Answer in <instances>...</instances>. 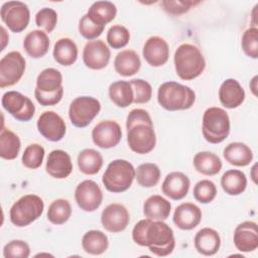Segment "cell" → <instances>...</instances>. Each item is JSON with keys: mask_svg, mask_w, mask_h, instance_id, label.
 <instances>
[{"mask_svg": "<svg viewBox=\"0 0 258 258\" xmlns=\"http://www.w3.org/2000/svg\"><path fill=\"white\" fill-rule=\"evenodd\" d=\"M62 88V75L53 68L42 70L36 79V88L34 91L41 94H52Z\"/></svg>", "mask_w": 258, "mask_h": 258, "instance_id": "cell-29", "label": "cell"}, {"mask_svg": "<svg viewBox=\"0 0 258 258\" xmlns=\"http://www.w3.org/2000/svg\"><path fill=\"white\" fill-rule=\"evenodd\" d=\"M219 100L227 109H235L245 100V91L235 79L225 80L219 89Z\"/></svg>", "mask_w": 258, "mask_h": 258, "instance_id": "cell-22", "label": "cell"}, {"mask_svg": "<svg viewBox=\"0 0 258 258\" xmlns=\"http://www.w3.org/2000/svg\"><path fill=\"white\" fill-rule=\"evenodd\" d=\"M110 100L120 108H126L134 101V92L132 86L126 81H117L109 87Z\"/></svg>", "mask_w": 258, "mask_h": 258, "instance_id": "cell-34", "label": "cell"}, {"mask_svg": "<svg viewBox=\"0 0 258 258\" xmlns=\"http://www.w3.org/2000/svg\"><path fill=\"white\" fill-rule=\"evenodd\" d=\"M101 103L94 97H77L70 105L69 117L72 124L79 128L87 127L100 113Z\"/></svg>", "mask_w": 258, "mask_h": 258, "instance_id": "cell-7", "label": "cell"}, {"mask_svg": "<svg viewBox=\"0 0 258 258\" xmlns=\"http://www.w3.org/2000/svg\"><path fill=\"white\" fill-rule=\"evenodd\" d=\"M52 54L56 62L69 67L75 63L78 58V46L73 39L62 37L54 43Z\"/></svg>", "mask_w": 258, "mask_h": 258, "instance_id": "cell-28", "label": "cell"}, {"mask_svg": "<svg viewBox=\"0 0 258 258\" xmlns=\"http://www.w3.org/2000/svg\"><path fill=\"white\" fill-rule=\"evenodd\" d=\"M136 123H148L153 124L149 113L144 109H133L129 112L126 120V128Z\"/></svg>", "mask_w": 258, "mask_h": 258, "instance_id": "cell-48", "label": "cell"}, {"mask_svg": "<svg viewBox=\"0 0 258 258\" xmlns=\"http://www.w3.org/2000/svg\"><path fill=\"white\" fill-rule=\"evenodd\" d=\"M72 215V206L66 199L54 200L48 207L47 220L53 225H62Z\"/></svg>", "mask_w": 258, "mask_h": 258, "instance_id": "cell-37", "label": "cell"}, {"mask_svg": "<svg viewBox=\"0 0 258 258\" xmlns=\"http://www.w3.org/2000/svg\"><path fill=\"white\" fill-rule=\"evenodd\" d=\"M45 170L53 178H67L73 171V162L70 154L61 149L50 151L45 163Z\"/></svg>", "mask_w": 258, "mask_h": 258, "instance_id": "cell-19", "label": "cell"}, {"mask_svg": "<svg viewBox=\"0 0 258 258\" xmlns=\"http://www.w3.org/2000/svg\"><path fill=\"white\" fill-rule=\"evenodd\" d=\"M75 200L81 210L94 212L103 202V192L96 181L86 179L77 185L75 189Z\"/></svg>", "mask_w": 258, "mask_h": 258, "instance_id": "cell-12", "label": "cell"}, {"mask_svg": "<svg viewBox=\"0 0 258 258\" xmlns=\"http://www.w3.org/2000/svg\"><path fill=\"white\" fill-rule=\"evenodd\" d=\"M2 107L16 120L27 122L34 116L35 106L32 101L17 91H8L1 99Z\"/></svg>", "mask_w": 258, "mask_h": 258, "instance_id": "cell-11", "label": "cell"}, {"mask_svg": "<svg viewBox=\"0 0 258 258\" xmlns=\"http://www.w3.org/2000/svg\"><path fill=\"white\" fill-rule=\"evenodd\" d=\"M196 250L205 256L215 255L221 247V238L219 233L212 228H203L195 236Z\"/></svg>", "mask_w": 258, "mask_h": 258, "instance_id": "cell-23", "label": "cell"}, {"mask_svg": "<svg viewBox=\"0 0 258 258\" xmlns=\"http://www.w3.org/2000/svg\"><path fill=\"white\" fill-rule=\"evenodd\" d=\"M78 166L84 174H96L103 166V156L93 148L83 149L78 155Z\"/></svg>", "mask_w": 258, "mask_h": 258, "instance_id": "cell-35", "label": "cell"}, {"mask_svg": "<svg viewBox=\"0 0 258 258\" xmlns=\"http://www.w3.org/2000/svg\"><path fill=\"white\" fill-rule=\"evenodd\" d=\"M23 47L26 53L32 58L44 56L49 48V38L46 32L35 29L26 34L23 40Z\"/></svg>", "mask_w": 258, "mask_h": 258, "instance_id": "cell-24", "label": "cell"}, {"mask_svg": "<svg viewBox=\"0 0 258 258\" xmlns=\"http://www.w3.org/2000/svg\"><path fill=\"white\" fill-rule=\"evenodd\" d=\"M117 14L116 5L110 1L94 2L88 9L87 16L97 25L105 26L115 19Z\"/></svg>", "mask_w": 258, "mask_h": 258, "instance_id": "cell-30", "label": "cell"}, {"mask_svg": "<svg viewBox=\"0 0 258 258\" xmlns=\"http://www.w3.org/2000/svg\"><path fill=\"white\" fill-rule=\"evenodd\" d=\"M134 92L135 104H145L151 100L152 88L151 85L142 79H133L129 82Z\"/></svg>", "mask_w": 258, "mask_h": 258, "instance_id": "cell-43", "label": "cell"}, {"mask_svg": "<svg viewBox=\"0 0 258 258\" xmlns=\"http://www.w3.org/2000/svg\"><path fill=\"white\" fill-rule=\"evenodd\" d=\"M171 204L159 195L147 198L143 204V214L146 218L154 221H164L169 217Z\"/></svg>", "mask_w": 258, "mask_h": 258, "instance_id": "cell-27", "label": "cell"}, {"mask_svg": "<svg viewBox=\"0 0 258 258\" xmlns=\"http://www.w3.org/2000/svg\"><path fill=\"white\" fill-rule=\"evenodd\" d=\"M127 143L129 148L137 154L152 151L156 144L153 124L136 123L127 128Z\"/></svg>", "mask_w": 258, "mask_h": 258, "instance_id": "cell-8", "label": "cell"}, {"mask_svg": "<svg viewBox=\"0 0 258 258\" xmlns=\"http://www.w3.org/2000/svg\"><path fill=\"white\" fill-rule=\"evenodd\" d=\"M111 51L108 45L101 39L89 40L83 49V60L91 70H102L110 61Z\"/></svg>", "mask_w": 258, "mask_h": 258, "instance_id": "cell-15", "label": "cell"}, {"mask_svg": "<svg viewBox=\"0 0 258 258\" xmlns=\"http://www.w3.org/2000/svg\"><path fill=\"white\" fill-rule=\"evenodd\" d=\"M105 26H100L94 23L87 14L83 15L79 21V31L80 34L89 40H94L99 37L104 31Z\"/></svg>", "mask_w": 258, "mask_h": 258, "instance_id": "cell-46", "label": "cell"}, {"mask_svg": "<svg viewBox=\"0 0 258 258\" xmlns=\"http://www.w3.org/2000/svg\"><path fill=\"white\" fill-rule=\"evenodd\" d=\"M230 118L226 110L219 107L208 108L202 121V133L204 138L213 144L223 142L230 133Z\"/></svg>", "mask_w": 258, "mask_h": 258, "instance_id": "cell-5", "label": "cell"}, {"mask_svg": "<svg viewBox=\"0 0 258 258\" xmlns=\"http://www.w3.org/2000/svg\"><path fill=\"white\" fill-rule=\"evenodd\" d=\"M30 255V247L23 240H12L3 248L5 258H27Z\"/></svg>", "mask_w": 258, "mask_h": 258, "instance_id": "cell-45", "label": "cell"}, {"mask_svg": "<svg viewBox=\"0 0 258 258\" xmlns=\"http://www.w3.org/2000/svg\"><path fill=\"white\" fill-rule=\"evenodd\" d=\"M241 45L244 53L251 57H258V28L250 27L245 30L242 35Z\"/></svg>", "mask_w": 258, "mask_h": 258, "instance_id": "cell-42", "label": "cell"}, {"mask_svg": "<svg viewBox=\"0 0 258 258\" xmlns=\"http://www.w3.org/2000/svg\"><path fill=\"white\" fill-rule=\"evenodd\" d=\"M256 84H257V76H255V77L252 79V81L250 82V88H251V90H252L254 96H257V92H256L257 86H256Z\"/></svg>", "mask_w": 258, "mask_h": 258, "instance_id": "cell-51", "label": "cell"}, {"mask_svg": "<svg viewBox=\"0 0 258 258\" xmlns=\"http://www.w3.org/2000/svg\"><path fill=\"white\" fill-rule=\"evenodd\" d=\"M130 221L128 210L121 204L113 203L108 205L101 214V223L103 228L111 233H120L124 231Z\"/></svg>", "mask_w": 258, "mask_h": 258, "instance_id": "cell-16", "label": "cell"}, {"mask_svg": "<svg viewBox=\"0 0 258 258\" xmlns=\"http://www.w3.org/2000/svg\"><path fill=\"white\" fill-rule=\"evenodd\" d=\"M21 142L17 134L9 129H2L0 134V156L6 160H13L18 156Z\"/></svg>", "mask_w": 258, "mask_h": 258, "instance_id": "cell-36", "label": "cell"}, {"mask_svg": "<svg viewBox=\"0 0 258 258\" xmlns=\"http://www.w3.org/2000/svg\"><path fill=\"white\" fill-rule=\"evenodd\" d=\"M121 127L114 120L101 121L92 130L93 142L103 149L115 147L121 141Z\"/></svg>", "mask_w": 258, "mask_h": 258, "instance_id": "cell-13", "label": "cell"}, {"mask_svg": "<svg viewBox=\"0 0 258 258\" xmlns=\"http://www.w3.org/2000/svg\"><path fill=\"white\" fill-rule=\"evenodd\" d=\"M226 161L234 166H247L253 160L252 149L243 142L229 143L223 150Z\"/></svg>", "mask_w": 258, "mask_h": 258, "instance_id": "cell-25", "label": "cell"}, {"mask_svg": "<svg viewBox=\"0 0 258 258\" xmlns=\"http://www.w3.org/2000/svg\"><path fill=\"white\" fill-rule=\"evenodd\" d=\"M84 251L92 255H101L109 247V240L105 233L100 230H90L82 238Z\"/></svg>", "mask_w": 258, "mask_h": 258, "instance_id": "cell-33", "label": "cell"}, {"mask_svg": "<svg viewBox=\"0 0 258 258\" xmlns=\"http://www.w3.org/2000/svg\"><path fill=\"white\" fill-rule=\"evenodd\" d=\"M135 175L136 169L131 162L125 159H115L108 164L102 176V182L111 192H123L132 185Z\"/></svg>", "mask_w": 258, "mask_h": 258, "instance_id": "cell-4", "label": "cell"}, {"mask_svg": "<svg viewBox=\"0 0 258 258\" xmlns=\"http://www.w3.org/2000/svg\"><path fill=\"white\" fill-rule=\"evenodd\" d=\"M141 67V60L138 53L132 49H124L117 53L114 59V68L118 75L122 77H131L138 73Z\"/></svg>", "mask_w": 258, "mask_h": 258, "instance_id": "cell-26", "label": "cell"}, {"mask_svg": "<svg viewBox=\"0 0 258 258\" xmlns=\"http://www.w3.org/2000/svg\"><path fill=\"white\" fill-rule=\"evenodd\" d=\"M256 167H257V164H254V166L252 167V179H253V181L255 182V183H257V179H256V173H255V171H256Z\"/></svg>", "mask_w": 258, "mask_h": 258, "instance_id": "cell-52", "label": "cell"}, {"mask_svg": "<svg viewBox=\"0 0 258 258\" xmlns=\"http://www.w3.org/2000/svg\"><path fill=\"white\" fill-rule=\"evenodd\" d=\"M57 13L48 7L41 8L35 15V23L38 27L44 29L46 32L50 33L56 26Z\"/></svg>", "mask_w": 258, "mask_h": 258, "instance_id": "cell-44", "label": "cell"}, {"mask_svg": "<svg viewBox=\"0 0 258 258\" xmlns=\"http://www.w3.org/2000/svg\"><path fill=\"white\" fill-rule=\"evenodd\" d=\"M1 31H2V47H1V50H3L8 42V39H9V36L7 35L6 33V30L3 26H1Z\"/></svg>", "mask_w": 258, "mask_h": 258, "instance_id": "cell-50", "label": "cell"}, {"mask_svg": "<svg viewBox=\"0 0 258 258\" xmlns=\"http://www.w3.org/2000/svg\"><path fill=\"white\" fill-rule=\"evenodd\" d=\"M142 54L151 67H161L169 57V46L166 40L160 36H150L144 43Z\"/></svg>", "mask_w": 258, "mask_h": 258, "instance_id": "cell-17", "label": "cell"}, {"mask_svg": "<svg viewBox=\"0 0 258 258\" xmlns=\"http://www.w3.org/2000/svg\"><path fill=\"white\" fill-rule=\"evenodd\" d=\"M160 169L155 163H142L136 169L135 178L142 187L155 186L160 179Z\"/></svg>", "mask_w": 258, "mask_h": 258, "instance_id": "cell-38", "label": "cell"}, {"mask_svg": "<svg viewBox=\"0 0 258 258\" xmlns=\"http://www.w3.org/2000/svg\"><path fill=\"white\" fill-rule=\"evenodd\" d=\"M44 203L36 195H25L11 207L10 221L16 227H26L37 220L43 213Z\"/></svg>", "mask_w": 258, "mask_h": 258, "instance_id": "cell-6", "label": "cell"}, {"mask_svg": "<svg viewBox=\"0 0 258 258\" xmlns=\"http://www.w3.org/2000/svg\"><path fill=\"white\" fill-rule=\"evenodd\" d=\"M201 209L192 203H182L173 213V223L180 230H192L202 221Z\"/></svg>", "mask_w": 258, "mask_h": 258, "instance_id": "cell-21", "label": "cell"}, {"mask_svg": "<svg viewBox=\"0 0 258 258\" xmlns=\"http://www.w3.org/2000/svg\"><path fill=\"white\" fill-rule=\"evenodd\" d=\"M62 95H63V87L52 94H41L39 92L34 91V97L36 101L42 106L56 105L61 100Z\"/></svg>", "mask_w": 258, "mask_h": 258, "instance_id": "cell-49", "label": "cell"}, {"mask_svg": "<svg viewBox=\"0 0 258 258\" xmlns=\"http://www.w3.org/2000/svg\"><path fill=\"white\" fill-rule=\"evenodd\" d=\"M37 130L47 140L57 142L61 140L67 132L63 119L54 111H45L37 119Z\"/></svg>", "mask_w": 258, "mask_h": 258, "instance_id": "cell-14", "label": "cell"}, {"mask_svg": "<svg viewBox=\"0 0 258 258\" xmlns=\"http://www.w3.org/2000/svg\"><path fill=\"white\" fill-rule=\"evenodd\" d=\"M194 198L201 204H209L214 201L217 196L216 184L210 179H202L198 181L192 190Z\"/></svg>", "mask_w": 258, "mask_h": 258, "instance_id": "cell-41", "label": "cell"}, {"mask_svg": "<svg viewBox=\"0 0 258 258\" xmlns=\"http://www.w3.org/2000/svg\"><path fill=\"white\" fill-rule=\"evenodd\" d=\"M221 186L229 196H239L247 187V177L239 169H229L221 177Z\"/></svg>", "mask_w": 258, "mask_h": 258, "instance_id": "cell-32", "label": "cell"}, {"mask_svg": "<svg viewBox=\"0 0 258 258\" xmlns=\"http://www.w3.org/2000/svg\"><path fill=\"white\" fill-rule=\"evenodd\" d=\"M234 244L240 252H253L258 248L257 224L252 221H245L239 224L233 236Z\"/></svg>", "mask_w": 258, "mask_h": 258, "instance_id": "cell-18", "label": "cell"}, {"mask_svg": "<svg viewBox=\"0 0 258 258\" xmlns=\"http://www.w3.org/2000/svg\"><path fill=\"white\" fill-rule=\"evenodd\" d=\"M173 61L176 75L184 81L198 78L206 68V60L202 51L190 43H182L176 48Z\"/></svg>", "mask_w": 258, "mask_h": 258, "instance_id": "cell-2", "label": "cell"}, {"mask_svg": "<svg viewBox=\"0 0 258 258\" xmlns=\"http://www.w3.org/2000/svg\"><path fill=\"white\" fill-rule=\"evenodd\" d=\"M189 185V178L183 172L172 171L165 176L161 184V190L169 199L179 201L186 197Z\"/></svg>", "mask_w": 258, "mask_h": 258, "instance_id": "cell-20", "label": "cell"}, {"mask_svg": "<svg viewBox=\"0 0 258 258\" xmlns=\"http://www.w3.org/2000/svg\"><path fill=\"white\" fill-rule=\"evenodd\" d=\"M44 153V148L41 145L29 144L22 154V164L29 169H36L42 164Z\"/></svg>", "mask_w": 258, "mask_h": 258, "instance_id": "cell-39", "label": "cell"}, {"mask_svg": "<svg viewBox=\"0 0 258 258\" xmlns=\"http://www.w3.org/2000/svg\"><path fill=\"white\" fill-rule=\"evenodd\" d=\"M200 1H170V0H164L161 1V6L163 9L172 15H180L185 12H187L191 7H195L196 5L200 4Z\"/></svg>", "mask_w": 258, "mask_h": 258, "instance_id": "cell-47", "label": "cell"}, {"mask_svg": "<svg viewBox=\"0 0 258 258\" xmlns=\"http://www.w3.org/2000/svg\"><path fill=\"white\" fill-rule=\"evenodd\" d=\"M1 19L15 33L23 31L29 24L30 12L28 6L21 1H8L1 6Z\"/></svg>", "mask_w": 258, "mask_h": 258, "instance_id": "cell-9", "label": "cell"}, {"mask_svg": "<svg viewBox=\"0 0 258 258\" xmlns=\"http://www.w3.org/2000/svg\"><path fill=\"white\" fill-rule=\"evenodd\" d=\"M25 71V58L19 51L13 50L0 60V88L4 89L17 84Z\"/></svg>", "mask_w": 258, "mask_h": 258, "instance_id": "cell-10", "label": "cell"}, {"mask_svg": "<svg viewBox=\"0 0 258 258\" xmlns=\"http://www.w3.org/2000/svg\"><path fill=\"white\" fill-rule=\"evenodd\" d=\"M159 105L167 111L187 110L196 101V94L189 87L176 82H165L157 91Z\"/></svg>", "mask_w": 258, "mask_h": 258, "instance_id": "cell-3", "label": "cell"}, {"mask_svg": "<svg viewBox=\"0 0 258 258\" xmlns=\"http://www.w3.org/2000/svg\"><path fill=\"white\" fill-rule=\"evenodd\" d=\"M195 169L208 176L218 174L222 169V161L218 155L210 151H201L194 156Z\"/></svg>", "mask_w": 258, "mask_h": 258, "instance_id": "cell-31", "label": "cell"}, {"mask_svg": "<svg viewBox=\"0 0 258 258\" xmlns=\"http://www.w3.org/2000/svg\"><path fill=\"white\" fill-rule=\"evenodd\" d=\"M129 39H130V32L123 25L115 24L108 29L107 42L114 49L123 48L128 44Z\"/></svg>", "mask_w": 258, "mask_h": 258, "instance_id": "cell-40", "label": "cell"}, {"mask_svg": "<svg viewBox=\"0 0 258 258\" xmlns=\"http://www.w3.org/2000/svg\"><path fill=\"white\" fill-rule=\"evenodd\" d=\"M133 241L142 247H148L156 256L164 257L172 253L175 239L172 229L163 221L143 219L135 224L132 230Z\"/></svg>", "mask_w": 258, "mask_h": 258, "instance_id": "cell-1", "label": "cell"}]
</instances>
